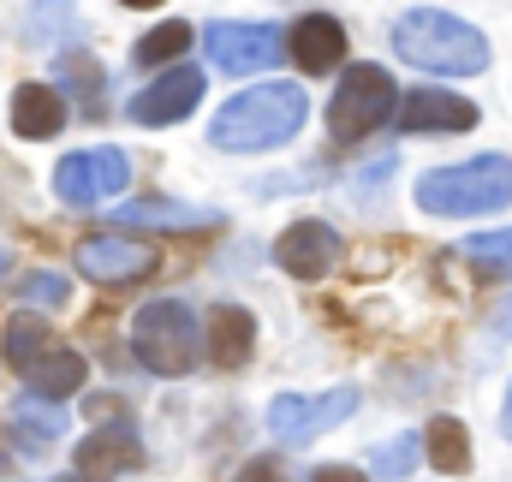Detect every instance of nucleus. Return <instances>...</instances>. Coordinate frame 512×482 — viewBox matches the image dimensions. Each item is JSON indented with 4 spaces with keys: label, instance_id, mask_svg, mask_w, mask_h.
I'll list each match as a JSON object with an SVG mask.
<instances>
[{
    "label": "nucleus",
    "instance_id": "1",
    "mask_svg": "<svg viewBox=\"0 0 512 482\" xmlns=\"http://www.w3.org/2000/svg\"><path fill=\"white\" fill-rule=\"evenodd\" d=\"M393 54L411 60L417 72H441V78H471L489 66V36L441 6H411L393 24Z\"/></svg>",
    "mask_w": 512,
    "mask_h": 482
},
{
    "label": "nucleus",
    "instance_id": "2",
    "mask_svg": "<svg viewBox=\"0 0 512 482\" xmlns=\"http://www.w3.org/2000/svg\"><path fill=\"white\" fill-rule=\"evenodd\" d=\"M298 131H304V90L274 78V84L239 90L209 120V143L215 149H233V155H251V149H274V143H286Z\"/></svg>",
    "mask_w": 512,
    "mask_h": 482
},
{
    "label": "nucleus",
    "instance_id": "3",
    "mask_svg": "<svg viewBox=\"0 0 512 482\" xmlns=\"http://www.w3.org/2000/svg\"><path fill=\"white\" fill-rule=\"evenodd\" d=\"M512 203V161L507 155H477L459 167H429L417 179V209L423 215H495Z\"/></svg>",
    "mask_w": 512,
    "mask_h": 482
},
{
    "label": "nucleus",
    "instance_id": "4",
    "mask_svg": "<svg viewBox=\"0 0 512 482\" xmlns=\"http://www.w3.org/2000/svg\"><path fill=\"white\" fill-rule=\"evenodd\" d=\"M0 346H6V363L30 381V393L48 399V405H54V399H72V393L84 387V375H90V363L78 358L72 346H60V340H54L36 316H24V310L6 322Z\"/></svg>",
    "mask_w": 512,
    "mask_h": 482
},
{
    "label": "nucleus",
    "instance_id": "5",
    "mask_svg": "<svg viewBox=\"0 0 512 482\" xmlns=\"http://www.w3.org/2000/svg\"><path fill=\"white\" fill-rule=\"evenodd\" d=\"M131 352L155 375H191L203 363V328L179 298H155L131 316Z\"/></svg>",
    "mask_w": 512,
    "mask_h": 482
},
{
    "label": "nucleus",
    "instance_id": "6",
    "mask_svg": "<svg viewBox=\"0 0 512 482\" xmlns=\"http://www.w3.org/2000/svg\"><path fill=\"white\" fill-rule=\"evenodd\" d=\"M393 102H399V90H393V78H387L382 66H352V72L340 78L334 102H328V131H334V143L370 137L376 125L393 120Z\"/></svg>",
    "mask_w": 512,
    "mask_h": 482
},
{
    "label": "nucleus",
    "instance_id": "7",
    "mask_svg": "<svg viewBox=\"0 0 512 482\" xmlns=\"http://www.w3.org/2000/svg\"><path fill=\"white\" fill-rule=\"evenodd\" d=\"M358 411V387H328V393H280L268 405V429L286 441V447H304L328 429H340L346 417Z\"/></svg>",
    "mask_w": 512,
    "mask_h": 482
},
{
    "label": "nucleus",
    "instance_id": "8",
    "mask_svg": "<svg viewBox=\"0 0 512 482\" xmlns=\"http://www.w3.org/2000/svg\"><path fill=\"white\" fill-rule=\"evenodd\" d=\"M131 185V161L126 149H78L54 167V191L66 209H96L108 197H120Z\"/></svg>",
    "mask_w": 512,
    "mask_h": 482
},
{
    "label": "nucleus",
    "instance_id": "9",
    "mask_svg": "<svg viewBox=\"0 0 512 482\" xmlns=\"http://www.w3.org/2000/svg\"><path fill=\"white\" fill-rule=\"evenodd\" d=\"M203 42H209V60L233 78H251V72H268L274 60H286V36L274 24H209Z\"/></svg>",
    "mask_w": 512,
    "mask_h": 482
},
{
    "label": "nucleus",
    "instance_id": "10",
    "mask_svg": "<svg viewBox=\"0 0 512 482\" xmlns=\"http://www.w3.org/2000/svg\"><path fill=\"white\" fill-rule=\"evenodd\" d=\"M72 262H78V274L96 280V286H131V280H149V274L161 268V250H155V244H131V239L96 233V239H84L72 250Z\"/></svg>",
    "mask_w": 512,
    "mask_h": 482
},
{
    "label": "nucleus",
    "instance_id": "11",
    "mask_svg": "<svg viewBox=\"0 0 512 482\" xmlns=\"http://www.w3.org/2000/svg\"><path fill=\"white\" fill-rule=\"evenodd\" d=\"M197 102H203V72L197 66H173V72H161L149 90H137L131 96V120L137 125H179L197 114Z\"/></svg>",
    "mask_w": 512,
    "mask_h": 482
},
{
    "label": "nucleus",
    "instance_id": "12",
    "mask_svg": "<svg viewBox=\"0 0 512 482\" xmlns=\"http://www.w3.org/2000/svg\"><path fill=\"white\" fill-rule=\"evenodd\" d=\"M143 465V441L131 429H90L72 453V482H120Z\"/></svg>",
    "mask_w": 512,
    "mask_h": 482
},
{
    "label": "nucleus",
    "instance_id": "13",
    "mask_svg": "<svg viewBox=\"0 0 512 482\" xmlns=\"http://www.w3.org/2000/svg\"><path fill=\"white\" fill-rule=\"evenodd\" d=\"M274 262L292 274V280H322L334 262H340V233L328 221H292L280 239H274Z\"/></svg>",
    "mask_w": 512,
    "mask_h": 482
},
{
    "label": "nucleus",
    "instance_id": "14",
    "mask_svg": "<svg viewBox=\"0 0 512 482\" xmlns=\"http://www.w3.org/2000/svg\"><path fill=\"white\" fill-rule=\"evenodd\" d=\"M399 131H471L477 125V102L453 96V90H411L393 102Z\"/></svg>",
    "mask_w": 512,
    "mask_h": 482
},
{
    "label": "nucleus",
    "instance_id": "15",
    "mask_svg": "<svg viewBox=\"0 0 512 482\" xmlns=\"http://www.w3.org/2000/svg\"><path fill=\"white\" fill-rule=\"evenodd\" d=\"M286 48H292L286 60H298L304 78H322V72L340 66V54H346V30H340V18H328V12H304V18L292 24Z\"/></svg>",
    "mask_w": 512,
    "mask_h": 482
},
{
    "label": "nucleus",
    "instance_id": "16",
    "mask_svg": "<svg viewBox=\"0 0 512 482\" xmlns=\"http://www.w3.org/2000/svg\"><path fill=\"white\" fill-rule=\"evenodd\" d=\"M203 352H209V363H221V369H245L256 352V316L239 310V304H215L209 310V328H203Z\"/></svg>",
    "mask_w": 512,
    "mask_h": 482
},
{
    "label": "nucleus",
    "instance_id": "17",
    "mask_svg": "<svg viewBox=\"0 0 512 482\" xmlns=\"http://www.w3.org/2000/svg\"><path fill=\"white\" fill-rule=\"evenodd\" d=\"M114 227H155V233H215L221 209H185L167 197H143V203H120Z\"/></svg>",
    "mask_w": 512,
    "mask_h": 482
},
{
    "label": "nucleus",
    "instance_id": "18",
    "mask_svg": "<svg viewBox=\"0 0 512 482\" xmlns=\"http://www.w3.org/2000/svg\"><path fill=\"white\" fill-rule=\"evenodd\" d=\"M66 125V96L48 84H18L12 90V131L18 137H54Z\"/></svg>",
    "mask_w": 512,
    "mask_h": 482
},
{
    "label": "nucleus",
    "instance_id": "19",
    "mask_svg": "<svg viewBox=\"0 0 512 482\" xmlns=\"http://www.w3.org/2000/svg\"><path fill=\"white\" fill-rule=\"evenodd\" d=\"M423 453H429V465L441 477H465L471 471V435H465V423L459 417H435L423 429Z\"/></svg>",
    "mask_w": 512,
    "mask_h": 482
},
{
    "label": "nucleus",
    "instance_id": "20",
    "mask_svg": "<svg viewBox=\"0 0 512 482\" xmlns=\"http://www.w3.org/2000/svg\"><path fill=\"white\" fill-rule=\"evenodd\" d=\"M191 48V24H179V18H167V24H155L143 42H137V66H167V60H179Z\"/></svg>",
    "mask_w": 512,
    "mask_h": 482
},
{
    "label": "nucleus",
    "instance_id": "21",
    "mask_svg": "<svg viewBox=\"0 0 512 482\" xmlns=\"http://www.w3.org/2000/svg\"><path fill=\"white\" fill-rule=\"evenodd\" d=\"M12 435H24V453H48L60 435V411H36V405H12Z\"/></svg>",
    "mask_w": 512,
    "mask_h": 482
},
{
    "label": "nucleus",
    "instance_id": "22",
    "mask_svg": "<svg viewBox=\"0 0 512 482\" xmlns=\"http://www.w3.org/2000/svg\"><path fill=\"white\" fill-rule=\"evenodd\" d=\"M417 459H423L417 435H399V441H387V447H376V453H370V471H376L382 482H405L411 471H417Z\"/></svg>",
    "mask_w": 512,
    "mask_h": 482
},
{
    "label": "nucleus",
    "instance_id": "23",
    "mask_svg": "<svg viewBox=\"0 0 512 482\" xmlns=\"http://www.w3.org/2000/svg\"><path fill=\"white\" fill-rule=\"evenodd\" d=\"M465 256H471L477 268H489V274H512V227H501V233H477V239H465Z\"/></svg>",
    "mask_w": 512,
    "mask_h": 482
},
{
    "label": "nucleus",
    "instance_id": "24",
    "mask_svg": "<svg viewBox=\"0 0 512 482\" xmlns=\"http://www.w3.org/2000/svg\"><path fill=\"white\" fill-rule=\"evenodd\" d=\"M18 304L60 310V304H66V274H48V268H36V274H18Z\"/></svg>",
    "mask_w": 512,
    "mask_h": 482
},
{
    "label": "nucleus",
    "instance_id": "25",
    "mask_svg": "<svg viewBox=\"0 0 512 482\" xmlns=\"http://www.w3.org/2000/svg\"><path fill=\"white\" fill-rule=\"evenodd\" d=\"M60 78H72V84L84 90V114L96 120V114H102V72H96L84 54H60Z\"/></svg>",
    "mask_w": 512,
    "mask_h": 482
},
{
    "label": "nucleus",
    "instance_id": "26",
    "mask_svg": "<svg viewBox=\"0 0 512 482\" xmlns=\"http://www.w3.org/2000/svg\"><path fill=\"white\" fill-rule=\"evenodd\" d=\"M489 334H495V346H507V340H512V292L489 310Z\"/></svg>",
    "mask_w": 512,
    "mask_h": 482
},
{
    "label": "nucleus",
    "instance_id": "27",
    "mask_svg": "<svg viewBox=\"0 0 512 482\" xmlns=\"http://www.w3.org/2000/svg\"><path fill=\"white\" fill-rule=\"evenodd\" d=\"M239 482H292V477H286V471H280L274 459H251V465L239 471Z\"/></svg>",
    "mask_w": 512,
    "mask_h": 482
},
{
    "label": "nucleus",
    "instance_id": "28",
    "mask_svg": "<svg viewBox=\"0 0 512 482\" xmlns=\"http://www.w3.org/2000/svg\"><path fill=\"white\" fill-rule=\"evenodd\" d=\"M310 482H370V477H358L352 465H322V471H316Z\"/></svg>",
    "mask_w": 512,
    "mask_h": 482
},
{
    "label": "nucleus",
    "instance_id": "29",
    "mask_svg": "<svg viewBox=\"0 0 512 482\" xmlns=\"http://www.w3.org/2000/svg\"><path fill=\"white\" fill-rule=\"evenodd\" d=\"M501 429H507V441H512V387H507V405H501Z\"/></svg>",
    "mask_w": 512,
    "mask_h": 482
},
{
    "label": "nucleus",
    "instance_id": "30",
    "mask_svg": "<svg viewBox=\"0 0 512 482\" xmlns=\"http://www.w3.org/2000/svg\"><path fill=\"white\" fill-rule=\"evenodd\" d=\"M126 6H155V0H126Z\"/></svg>",
    "mask_w": 512,
    "mask_h": 482
},
{
    "label": "nucleus",
    "instance_id": "31",
    "mask_svg": "<svg viewBox=\"0 0 512 482\" xmlns=\"http://www.w3.org/2000/svg\"><path fill=\"white\" fill-rule=\"evenodd\" d=\"M0 268H6V262H0Z\"/></svg>",
    "mask_w": 512,
    "mask_h": 482
}]
</instances>
